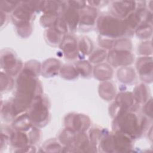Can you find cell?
<instances>
[{
	"label": "cell",
	"mask_w": 153,
	"mask_h": 153,
	"mask_svg": "<svg viewBox=\"0 0 153 153\" xmlns=\"http://www.w3.org/2000/svg\"><path fill=\"white\" fill-rule=\"evenodd\" d=\"M142 124L139 125L137 118L135 114L127 111L124 112L117 116L115 122V127L120 132L126 136H136L140 134Z\"/></svg>",
	"instance_id": "cell-1"
},
{
	"label": "cell",
	"mask_w": 153,
	"mask_h": 153,
	"mask_svg": "<svg viewBox=\"0 0 153 153\" xmlns=\"http://www.w3.org/2000/svg\"><path fill=\"white\" fill-rule=\"evenodd\" d=\"M69 10L65 13V20L66 23H68L71 29L74 30L76 27V25L78 23L79 16L76 11L74 10L73 8H69Z\"/></svg>",
	"instance_id": "cell-9"
},
{
	"label": "cell",
	"mask_w": 153,
	"mask_h": 153,
	"mask_svg": "<svg viewBox=\"0 0 153 153\" xmlns=\"http://www.w3.org/2000/svg\"><path fill=\"white\" fill-rule=\"evenodd\" d=\"M10 139L11 144L17 149L24 148L29 141L27 136L21 131L12 133Z\"/></svg>",
	"instance_id": "cell-7"
},
{
	"label": "cell",
	"mask_w": 153,
	"mask_h": 153,
	"mask_svg": "<svg viewBox=\"0 0 153 153\" xmlns=\"http://www.w3.org/2000/svg\"><path fill=\"white\" fill-rule=\"evenodd\" d=\"M44 149H47L46 151H48L50 149H53L52 152H54V149H56V151L59 152V151H60L59 150V149H61V146H60V145L58 143L53 142V143H51V144H48L47 146H46Z\"/></svg>",
	"instance_id": "cell-12"
},
{
	"label": "cell",
	"mask_w": 153,
	"mask_h": 153,
	"mask_svg": "<svg viewBox=\"0 0 153 153\" xmlns=\"http://www.w3.org/2000/svg\"><path fill=\"white\" fill-rule=\"evenodd\" d=\"M1 68L4 69L8 74L15 75L20 69L22 65L20 62H17L16 59L14 54L9 51H5L4 53H1Z\"/></svg>",
	"instance_id": "cell-4"
},
{
	"label": "cell",
	"mask_w": 153,
	"mask_h": 153,
	"mask_svg": "<svg viewBox=\"0 0 153 153\" xmlns=\"http://www.w3.org/2000/svg\"><path fill=\"white\" fill-rule=\"evenodd\" d=\"M29 116L33 123L37 126H43L48 119V109L47 105L40 96H37L33 99Z\"/></svg>",
	"instance_id": "cell-3"
},
{
	"label": "cell",
	"mask_w": 153,
	"mask_h": 153,
	"mask_svg": "<svg viewBox=\"0 0 153 153\" xmlns=\"http://www.w3.org/2000/svg\"><path fill=\"white\" fill-rule=\"evenodd\" d=\"M1 78H2L4 79V82H1V91H3L4 90H6L8 88H10L11 87L9 86V84L11 85H13V80L10 78V76L7 75L5 74H4L3 72H1Z\"/></svg>",
	"instance_id": "cell-11"
},
{
	"label": "cell",
	"mask_w": 153,
	"mask_h": 153,
	"mask_svg": "<svg viewBox=\"0 0 153 153\" xmlns=\"http://www.w3.org/2000/svg\"><path fill=\"white\" fill-rule=\"evenodd\" d=\"M31 120L27 114L23 115L19 117L13 123V127L17 130H25L30 128L31 124Z\"/></svg>",
	"instance_id": "cell-8"
},
{
	"label": "cell",
	"mask_w": 153,
	"mask_h": 153,
	"mask_svg": "<svg viewBox=\"0 0 153 153\" xmlns=\"http://www.w3.org/2000/svg\"><path fill=\"white\" fill-rule=\"evenodd\" d=\"M62 49H63L66 56L70 57L71 59L75 58V56L76 54V51H77L76 48V44L75 39L71 36H68L64 38L62 42Z\"/></svg>",
	"instance_id": "cell-6"
},
{
	"label": "cell",
	"mask_w": 153,
	"mask_h": 153,
	"mask_svg": "<svg viewBox=\"0 0 153 153\" xmlns=\"http://www.w3.org/2000/svg\"><path fill=\"white\" fill-rule=\"evenodd\" d=\"M97 24L100 32L109 36L116 37L122 35L127 29L124 21L111 16L100 18Z\"/></svg>",
	"instance_id": "cell-2"
},
{
	"label": "cell",
	"mask_w": 153,
	"mask_h": 153,
	"mask_svg": "<svg viewBox=\"0 0 153 153\" xmlns=\"http://www.w3.org/2000/svg\"><path fill=\"white\" fill-rule=\"evenodd\" d=\"M131 2H128V4H126V2H118V5H114V8L117 14L121 16H126L134 7V5H130Z\"/></svg>",
	"instance_id": "cell-10"
},
{
	"label": "cell",
	"mask_w": 153,
	"mask_h": 153,
	"mask_svg": "<svg viewBox=\"0 0 153 153\" xmlns=\"http://www.w3.org/2000/svg\"><path fill=\"white\" fill-rule=\"evenodd\" d=\"M66 118V127L74 131H77L82 133L89 126V120L85 116L81 115H68Z\"/></svg>",
	"instance_id": "cell-5"
}]
</instances>
